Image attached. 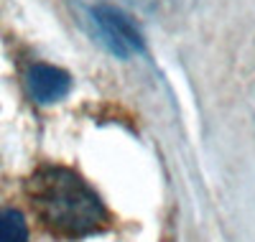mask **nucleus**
Segmentation results:
<instances>
[{
    "label": "nucleus",
    "instance_id": "1",
    "mask_svg": "<svg viewBox=\"0 0 255 242\" xmlns=\"http://www.w3.org/2000/svg\"><path fill=\"white\" fill-rule=\"evenodd\" d=\"M28 196L44 227L59 237H87L108 222L95 189L64 166H41L28 179Z\"/></svg>",
    "mask_w": 255,
    "mask_h": 242
},
{
    "label": "nucleus",
    "instance_id": "2",
    "mask_svg": "<svg viewBox=\"0 0 255 242\" xmlns=\"http://www.w3.org/2000/svg\"><path fill=\"white\" fill-rule=\"evenodd\" d=\"M92 20H95V26H97L100 41L118 59H130L135 54H143V49H145L143 36L135 28V23L120 8L95 5L92 8Z\"/></svg>",
    "mask_w": 255,
    "mask_h": 242
},
{
    "label": "nucleus",
    "instance_id": "3",
    "mask_svg": "<svg viewBox=\"0 0 255 242\" xmlns=\"http://www.w3.org/2000/svg\"><path fill=\"white\" fill-rule=\"evenodd\" d=\"M26 84L36 102L51 105L72 92V74L54 64H31L26 72Z\"/></svg>",
    "mask_w": 255,
    "mask_h": 242
},
{
    "label": "nucleus",
    "instance_id": "4",
    "mask_svg": "<svg viewBox=\"0 0 255 242\" xmlns=\"http://www.w3.org/2000/svg\"><path fill=\"white\" fill-rule=\"evenodd\" d=\"M0 242H28L26 217L18 209H0Z\"/></svg>",
    "mask_w": 255,
    "mask_h": 242
}]
</instances>
